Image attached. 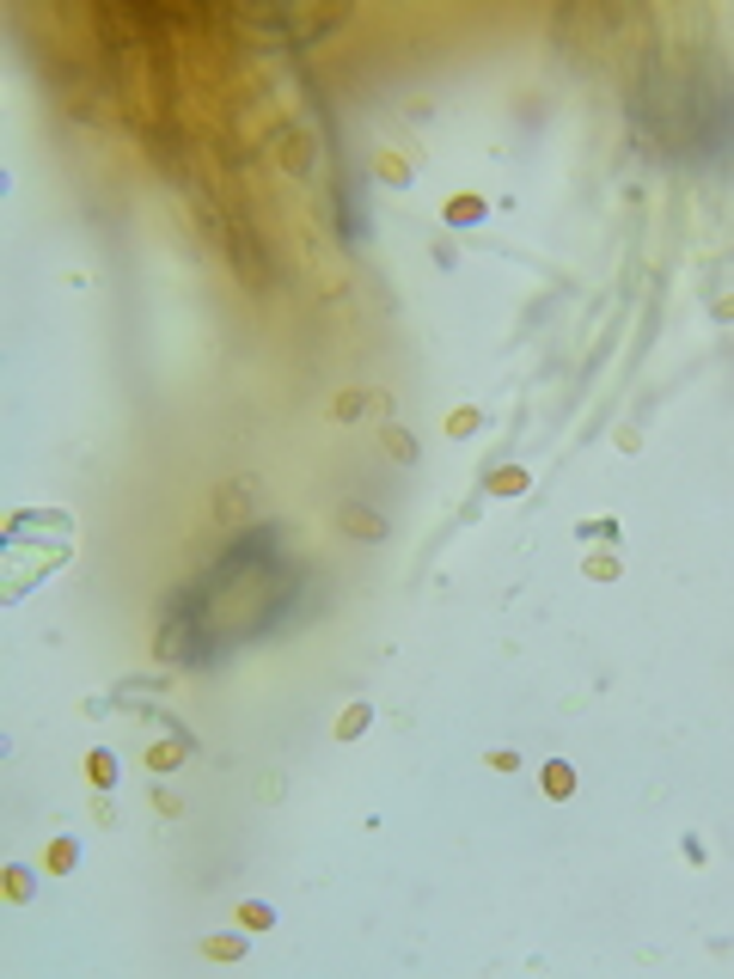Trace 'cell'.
I'll list each match as a JSON object with an SVG mask.
<instances>
[{"mask_svg": "<svg viewBox=\"0 0 734 979\" xmlns=\"http://www.w3.org/2000/svg\"><path fill=\"white\" fill-rule=\"evenodd\" d=\"M227 239H233L239 276H251V288H269V264H264V251H257V239H251L245 227H227Z\"/></svg>", "mask_w": 734, "mask_h": 979, "instance_id": "cell-1", "label": "cell"}]
</instances>
